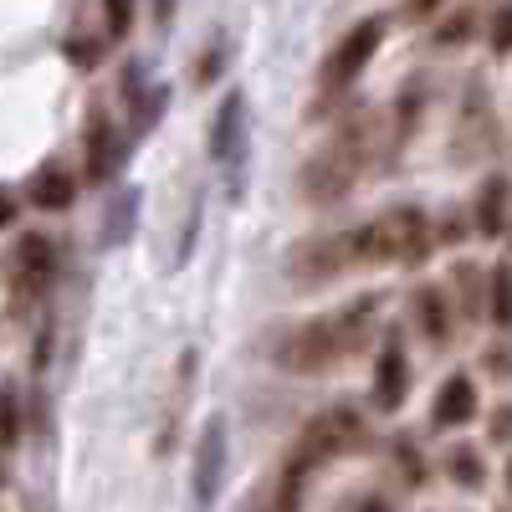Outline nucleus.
I'll use <instances>...</instances> for the list:
<instances>
[{"instance_id": "20", "label": "nucleus", "mask_w": 512, "mask_h": 512, "mask_svg": "<svg viewBox=\"0 0 512 512\" xmlns=\"http://www.w3.org/2000/svg\"><path fill=\"white\" fill-rule=\"evenodd\" d=\"M390 461H395V472L410 492H420L425 482H431V456H425V446L415 436H405V431L390 436Z\"/></svg>"}, {"instance_id": "16", "label": "nucleus", "mask_w": 512, "mask_h": 512, "mask_svg": "<svg viewBox=\"0 0 512 512\" xmlns=\"http://www.w3.org/2000/svg\"><path fill=\"white\" fill-rule=\"evenodd\" d=\"M446 292H451V308H456V318H466V323H487V272L477 267V262H451V282H446Z\"/></svg>"}, {"instance_id": "5", "label": "nucleus", "mask_w": 512, "mask_h": 512, "mask_svg": "<svg viewBox=\"0 0 512 512\" xmlns=\"http://www.w3.org/2000/svg\"><path fill=\"white\" fill-rule=\"evenodd\" d=\"M292 446L303 451L313 466H328V461H338V456H349V451H364V446H369V420H364L359 405L333 400V405H323V410L303 425V431H297Z\"/></svg>"}, {"instance_id": "2", "label": "nucleus", "mask_w": 512, "mask_h": 512, "mask_svg": "<svg viewBox=\"0 0 512 512\" xmlns=\"http://www.w3.org/2000/svg\"><path fill=\"white\" fill-rule=\"evenodd\" d=\"M379 149H384V118L379 113L364 108V113L344 118L333 128V139H323L303 159V169H297V195H303V205H313V210L344 205L359 190V180L384 159Z\"/></svg>"}, {"instance_id": "10", "label": "nucleus", "mask_w": 512, "mask_h": 512, "mask_svg": "<svg viewBox=\"0 0 512 512\" xmlns=\"http://www.w3.org/2000/svg\"><path fill=\"white\" fill-rule=\"evenodd\" d=\"M57 282V246L52 236H41V231H26L11 251V287L21 303H36L41 292H47Z\"/></svg>"}, {"instance_id": "22", "label": "nucleus", "mask_w": 512, "mask_h": 512, "mask_svg": "<svg viewBox=\"0 0 512 512\" xmlns=\"http://www.w3.org/2000/svg\"><path fill=\"white\" fill-rule=\"evenodd\" d=\"M134 210H139V190H118L113 210H103V246H123L134 236Z\"/></svg>"}, {"instance_id": "15", "label": "nucleus", "mask_w": 512, "mask_h": 512, "mask_svg": "<svg viewBox=\"0 0 512 512\" xmlns=\"http://www.w3.org/2000/svg\"><path fill=\"white\" fill-rule=\"evenodd\" d=\"M482 31H487V6H451L431 21V47L436 52H466V47H477Z\"/></svg>"}, {"instance_id": "4", "label": "nucleus", "mask_w": 512, "mask_h": 512, "mask_svg": "<svg viewBox=\"0 0 512 512\" xmlns=\"http://www.w3.org/2000/svg\"><path fill=\"white\" fill-rule=\"evenodd\" d=\"M384 36H390V16H364V21H354L344 36L333 41V52H328L323 67H318V98H323V103H338L344 93H354V82H359V77L369 72V62L379 57Z\"/></svg>"}, {"instance_id": "13", "label": "nucleus", "mask_w": 512, "mask_h": 512, "mask_svg": "<svg viewBox=\"0 0 512 512\" xmlns=\"http://www.w3.org/2000/svg\"><path fill=\"white\" fill-rule=\"evenodd\" d=\"M466 216H472V236L477 241H507V216H512V180L502 169L477 185L472 205H466Z\"/></svg>"}, {"instance_id": "19", "label": "nucleus", "mask_w": 512, "mask_h": 512, "mask_svg": "<svg viewBox=\"0 0 512 512\" xmlns=\"http://www.w3.org/2000/svg\"><path fill=\"white\" fill-rule=\"evenodd\" d=\"M446 477L461 487V492H482L487 487V456H482V446L477 441H456L451 451H446Z\"/></svg>"}, {"instance_id": "6", "label": "nucleus", "mask_w": 512, "mask_h": 512, "mask_svg": "<svg viewBox=\"0 0 512 512\" xmlns=\"http://www.w3.org/2000/svg\"><path fill=\"white\" fill-rule=\"evenodd\" d=\"M210 159H216V169L226 175V190L231 200H241L246 190V159H251V103L241 88H231L216 108V118H210Z\"/></svg>"}, {"instance_id": "11", "label": "nucleus", "mask_w": 512, "mask_h": 512, "mask_svg": "<svg viewBox=\"0 0 512 512\" xmlns=\"http://www.w3.org/2000/svg\"><path fill=\"white\" fill-rule=\"evenodd\" d=\"M482 415V390H477V374H446L436 384V400H431V431H466Z\"/></svg>"}, {"instance_id": "35", "label": "nucleus", "mask_w": 512, "mask_h": 512, "mask_svg": "<svg viewBox=\"0 0 512 512\" xmlns=\"http://www.w3.org/2000/svg\"><path fill=\"white\" fill-rule=\"evenodd\" d=\"M11 221H16V200H11L6 190H0V231H6Z\"/></svg>"}, {"instance_id": "25", "label": "nucleus", "mask_w": 512, "mask_h": 512, "mask_svg": "<svg viewBox=\"0 0 512 512\" xmlns=\"http://www.w3.org/2000/svg\"><path fill=\"white\" fill-rule=\"evenodd\" d=\"M128 108H134V123H128V128H134V134H149V128L164 118V108H169V88H144Z\"/></svg>"}, {"instance_id": "8", "label": "nucleus", "mask_w": 512, "mask_h": 512, "mask_svg": "<svg viewBox=\"0 0 512 512\" xmlns=\"http://www.w3.org/2000/svg\"><path fill=\"white\" fill-rule=\"evenodd\" d=\"M226 461H231V441H226V420L210 415L195 436V451H190V497H195V512H210L226 487Z\"/></svg>"}, {"instance_id": "17", "label": "nucleus", "mask_w": 512, "mask_h": 512, "mask_svg": "<svg viewBox=\"0 0 512 512\" xmlns=\"http://www.w3.org/2000/svg\"><path fill=\"white\" fill-rule=\"evenodd\" d=\"M318 466L303 456V451H287L282 466H277V482H272V507L267 512H303V497H308V482H313Z\"/></svg>"}, {"instance_id": "3", "label": "nucleus", "mask_w": 512, "mask_h": 512, "mask_svg": "<svg viewBox=\"0 0 512 512\" xmlns=\"http://www.w3.org/2000/svg\"><path fill=\"white\" fill-rule=\"evenodd\" d=\"M344 251L354 272L374 267H425L436 251V221L420 205H395L384 216H369L359 226H344Z\"/></svg>"}, {"instance_id": "23", "label": "nucleus", "mask_w": 512, "mask_h": 512, "mask_svg": "<svg viewBox=\"0 0 512 512\" xmlns=\"http://www.w3.org/2000/svg\"><path fill=\"white\" fill-rule=\"evenodd\" d=\"M482 41H487L492 57H512V0H492V6H487Z\"/></svg>"}, {"instance_id": "34", "label": "nucleus", "mask_w": 512, "mask_h": 512, "mask_svg": "<svg viewBox=\"0 0 512 512\" xmlns=\"http://www.w3.org/2000/svg\"><path fill=\"white\" fill-rule=\"evenodd\" d=\"M349 512H400L390 497H384V492H364V497H354L349 502Z\"/></svg>"}, {"instance_id": "32", "label": "nucleus", "mask_w": 512, "mask_h": 512, "mask_svg": "<svg viewBox=\"0 0 512 512\" xmlns=\"http://www.w3.org/2000/svg\"><path fill=\"white\" fill-rule=\"evenodd\" d=\"M487 436H492L497 446H512V400H502V405L492 410V420H487Z\"/></svg>"}, {"instance_id": "31", "label": "nucleus", "mask_w": 512, "mask_h": 512, "mask_svg": "<svg viewBox=\"0 0 512 512\" xmlns=\"http://www.w3.org/2000/svg\"><path fill=\"white\" fill-rule=\"evenodd\" d=\"M482 369L497 374V379H512V349H507V338H497V344L482 354Z\"/></svg>"}, {"instance_id": "21", "label": "nucleus", "mask_w": 512, "mask_h": 512, "mask_svg": "<svg viewBox=\"0 0 512 512\" xmlns=\"http://www.w3.org/2000/svg\"><path fill=\"white\" fill-rule=\"evenodd\" d=\"M487 323L497 333H512V262L487 267Z\"/></svg>"}, {"instance_id": "24", "label": "nucleus", "mask_w": 512, "mask_h": 512, "mask_svg": "<svg viewBox=\"0 0 512 512\" xmlns=\"http://www.w3.org/2000/svg\"><path fill=\"white\" fill-rule=\"evenodd\" d=\"M134 16H139V0H103V41H128L134 31Z\"/></svg>"}, {"instance_id": "12", "label": "nucleus", "mask_w": 512, "mask_h": 512, "mask_svg": "<svg viewBox=\"0 0 512 512\" xmlns=\"http://www.w3.org/2000/svg\"><path fill=\"white\" fill-rule=\"evenodd\" d=\"M410 318H415L420 338H425L431 349H451V338H456V308H451L446 282H415V292H410Z\"/></svg>"}, {"instance_id": "33", "label": "nucleus", "mask_w": 512, "mask_h": 512, "mask_svg": "<svg viewBox=\"0 0 512 512\" xmlns=\"http://www.w3.org/2000/svg\"><path fill=\"white\" fill-rule=\"evenodd\" d=\"M226 67V41L216 36V41H210V47H205V62H200V72H195V82H216V72Z\"/></svg>"}, {"instance_id": "9", "label": "nucleus", "mask_w": 512, "mask_h": 512, "mask_svg": "<svg viewBox=\"0 0 512 512\" xmlns=\"http://www.w3.org/2000/svg\"><path fill=\"white\" fill-rule=\"evenodd\" d=\"M410 379H415V369H410V349H405L400 328H390V333L379 338L374 379H369V400H374V410H379V415L405 410V400H410Z\"/></svg>"}, {"instance_id": "37", "label": "nucleus", "mask_w": 512, "mask_h": 512, "mask_svg": "<svg viewBox=\"0 0 512 512\" xmlns=\"http://www.w3.org/2000/svg\"><path fill=\"white\" fill-rule=\"evenodd\" d=\"M507 246H512V216H507Z\"/></svg>"}, {"instance_id": "27", "label": "nucleus", "mask_w": 512, "mask_h": 512, "mask_svg": "<svg viewBox=\"0 0 512 512\" xmlns=\"http://www.w3.org/2000/svg\"><path fill=\"white\" fill-rule=\"evenodd\" d=\"M103 52H108L103 36H67V57H72V67H82V72H93V67L103 62Z\"/></svg>"}, {"instance_id": "26", "label": "nucleus", "mask_w": 512, "mask_h": 512, "mask_svg": "<svg viewBox=\"0 0 512 512\" xmlns=\"http://www.w3.org/2000/svg\"><path fill=\"white\" fill-rule=\"evenodd\" d=\"M21 431H26V415H21V395L11 390H0V451H11L16 441H21Z\"/></svg>"}, {"instance_id": "1", "label": "nucleus", "mask_w": 512, "mask_h": 512, "mask_svg": "<svg viewBox=\"0 0 512 512\" xmlns=\"http://www.w3.org/2000/svg\"><path fill=\"white\" fill-rule=\"evenodd\" d=\"M379 318H384V297L364 292L338 313H313V318L287 323L277 333V344H272V359L287 374H328V369H338L344 359H354L369 344V338L379 333Z\"/></svg>"}, {"instance_id": "36", "label": "nucleus", "mask_w": 512, "mask_h": 512, "mask_svg": "<svg viewBox=\"0 0 512 512\" xmlns=\"http://www.w3.org/2000/svg\"><path fill=\"white\" fill-rule=\"evenodd\" d=\"M502 477H507V492H512V456H507V472Z\"/></svg>"}, {"instance_id": "28", "label": "nucleus", "mask_w": 512, "mask_h": 512, "mask_svg": "<svg viewBox=\"0 0 512 512\" xmlns=\"http://www.w3.org/2000/svg\"><path fill=\"white\" fill-rule=\"evenodd\" d=\"M431 221H436V216H431ZM461 236H472V216H466V205H446L441 221H436V246H441V241H461Z\"/></svg>"}, {"instance_id": "14", "label": "nucleus", "mask_w": 512, "mask_h": 512, "mask_svg": "<svg viewBox=\"0 0 512 512\" xmlns=\"http://www.w3.org/2000/svg\"><path fill=\"white\" fill-rule=\"evenodd\" d=\"M123 164V139H118V123L103 103L88 108V159H82V175L88 185H108Z\"/></svg>"}, {"instance_id": "7", "label": "nucleus", "mask_w": 512, "mask_h": 512, "mask_svg": "<svg viewBox=\"0 0 512 512\" xmlns=\"http://www.w3.org/2000/svg\"><path fill=\"white\" fill-rule=\"evenodd\" d=\"M287 282L297 292H323L333 282H344L354 267H349V251H344V231H313L303 236L292 251H287V262H282Z\"/></svg>"}, {"instance_id": "30", "label": "nucleus", "mask_w": 512, "mask_h": 512, "mask_svg": "<svg viewBox=\"0 0 512 512\" xmlns=\"http://www.w3.org/2000/svg\"><path fill=\"white\" fill-rule=\"evenodd\" d=\"M195 236H200V200L190 205V216H185V231H180V246H175V267H185V262H190Z\"/></svg>"}, {"instance_id": "18", "label": "nucleus", "mask_w": 512, "mask_h": 512, "mask_svg": "<svg viewBox=\"0 0 512 512\" xmlns=\"http://www.w3.org/2000/svg\"><path fill=\"white\" fill-rule=\"evenodd\" d=\"M26 195H31L36 210H67L77 200V180L67 175L62 164H41L36 175H31V190Z\"/></svg>"}, {"instance_id": "29", "label": "nucleus", "mask_w": 512, "mask_h": 512, "mask_svg": "<svg viewBox=\"0 0 512 512\" xmlns=\"http://www.w3.org/2000/svg\"><path fill=\"white\" fill-rule=\"evenodd\" d=\"M441 11H446V0H405L400 21H410V26H431Z\"/></svg>"}]
</instances>
